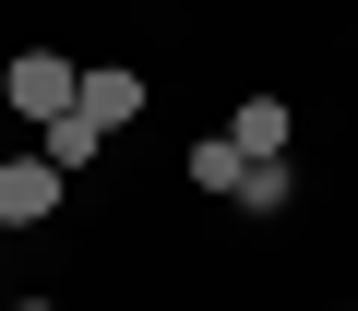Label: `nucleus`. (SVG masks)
<instances>
[{"mask_svg":"<svg viewBox=\"0 0 358 311\" xmlns=\"http://www.w3.org/2000/svg\"><path fill=\"white\" fill-rule=\"evenodd\" d=\"M227 144H239V156H287V144H299V108H287V96H239V108H227Z\"/></svg>","mask_w":358,"mask_h":311,"instance_id":"nucleus-4","label":"nucleus"},{"mask_svg":"<svg viewBox=\"0 0 358 311\" xmlns=\"http://www.w3.org/2000/svg\"><path fill=\"white\" fill-rule=\"evenodd\" d=\"M0 96H13V120H72V96H84V60L72 48H13V72H0Z\"/></svg>","mask_w":358,"mask_h":311,"instance_id":"nucleus-1","label":"nucleus"},{"mask_svg":"<svg viewBox=\"0 0 358 311\" xmlns=\"http://www.w3.org/2000/svg\"><path fill=\"white\" fill-rule=\"evenodd\" d=\"M72 108H84V120L120 144V132L143 120V72H131V60H84V96H72Z\"/></svg>","mask_w":358,"mask_h":311,"instance_id":"nucleus-3","label":"nucleus"},{"mask_svg":"<svg viewBox=\"0 0 358 311\" xmlns=\"http://www.w3.org/2000/svg\"><path fill=\"white\" fill-rule=\"evenodd\" d=\"M227 204H239V216H287V204H299V168H287V156H251Z\"/></svg>","mask_w":358,"mask_h":311,"instance_id":"nucleus-6","label":"nucleus"},{"mask_svg":"<svg viewBox=\"0 0 358 311\" xmlns=\"http://www.w3.org/2000/svg\"><path fill=\"white\" fill-rule=\"evenodd\" d=\"M36 156H48V168H60V180H84V168H96V156H108V132H96V120L72 108V120H48V132H36Z\"/></svg>","mask_w":358,"mask_h":311,"instance_id":"nucleus-5","label":"nucleus"},{"mask_svg":"<svg viewBox=\"0 0 358 311\" xmlns=\"http://www.w3.org/2000/svg\"><path fill=\"white\" fill-rule=\"evenodd\" d=\"M60 168H48V156H0V228H48L60 216Z\"/></svg>","mask_w":358,"mask_h":311,"instance_id":"nucleus-2","label":"nucleus"},{"mask_svg":"<svg viewBox=\"0 0 358 311\" xmlns=\"http://www.w3.org/2000/svg\"><path fill=\"white\" fill-rule=\"evenodd\" d=\"M13 311H60V299H13Z\"/></svg>","mask_w":358,"mask_h":311,"instance_id":"nucleus-8","label":"nucleus"},{"mask_svg":"<svg viewBox=\"0 0 358 311\" xmlns=\"http://www.w3.org/2000/svg\"><path fill=\"white\" fill-rule=\"evenodd\" d=\"M346 311H358V299H346Z\"/></svg>","mask_w":358,"mask_h":311,"instance_id":"nucleus-9","label":"nucleus"},{"mask_svg":"<svg viewBox=\"0 0 358 311\" xmlns=\"http://www.w3.org/2000/svg\"><path fill=\"white\" fill-rule=\"evenodd\" d=\"M179 168H192V192H215V204H227V192H239V168H251V156H239L227 132H203L192 156H179Z\"/></svg>","mask_w":358,"mask_h":311,"instance_id":"nucleus-7","label":"nucleus"}]
</instances>
